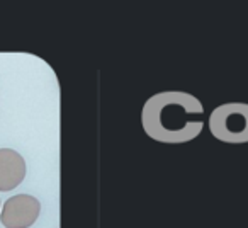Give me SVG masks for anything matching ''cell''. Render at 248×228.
<instances>
[{"instance_id": "cell-4", "label": "cell", "mask_w": 248, "mask_h": 228, "mask_svg": "<svg viewBox=\"0 0 248 228\" xmlns=\"http://www.w3.org/2000/svg\"><path fill=\"white\" fill-rule=\"evenodd\" d=\"M26 177V162L12 148H0V191L7 193L19 186Z\"/></svg>"}, {"instance_id": "cell-1", "label": "cell", "mask_w": 248, "mask_h": 228, "mask_svg": "<svg viewBox=\"0 0 248 228\" xmlns=\"http://www.w3.org/2000/svg\"><path fill=\"white\" fill-rule=\"evenodd\" d=\"M204 107L189 92L169 90L152 96L143 106L141 123L150 138L162 143H186L204 128Z\"/></svg>"}, {"instance_id": "cell-2", "label": "cell", "mask_w": 248, "mask_h": 228, "mask_svg": "<svg viewBox=\"0 0 248 228\" xmlns=\"http://www.w3.org/2000/svg\"><path fill=\"white\" fill-rule=\"evenodd\" d=\"M209 130L224 143L248 142V104L228 102L216 107L209 116Z\"/></svg>"}, {"instance_id": "cell-3", "label": "cell", "mask_w": 248, "mask_h": 228, "mask_svg": "<svg viewBox=\"0 0 248 228\" xmlns=\"http://www.w3.org/2000/svg\"><path fill=\"white\" fill-rule=\"evenodd\" d=\"M41 213V204L34 196L17 194L4 203L0 221L5 228H29Z\"/></svg>"}]
</instances>
